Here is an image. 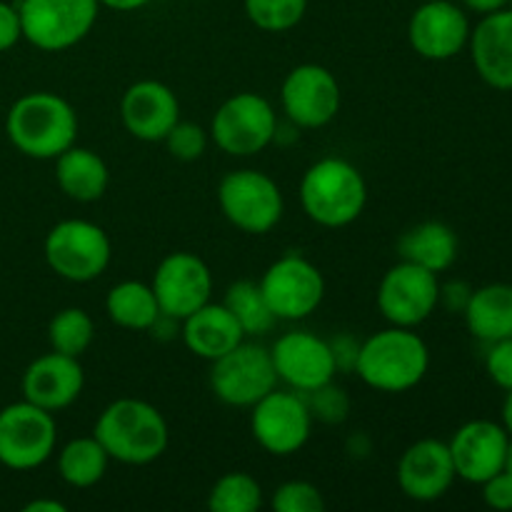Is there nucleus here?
<instances>
[{
  "label": "nucleus",
  "instance_id": "nucleus-1",
  "mask_svg": "<svg viewBox=\"0 0 512 512\" xmlns=\"http://www.w3.org/2000/svg\"><path fill=\"white\" fill-rule=\"evenodd\" d=\"M10 143L33 160H55L75 145L78 113L60 95L35 90L15 100L5 118Z\"/></svg>",
  "mask_w": 512,
  "mask_h": 512
},
{
  "label": "nucleus",
  "instance_id": "nucleus-2",
  "mask_svg": "<svg viewBox=\"0 0 512 512\" xmlns=\"http://www.w3.org/2000/svg\"><path fill=\"white\" fill-rule=\"evenodd\" d=\"M430 368V350L413 328H385L360 343L355 373L380 393H405L423 383Z\"/></svg>",
  "mask_w": 512,
  "mask_h": 512
},
{
  "label": "nucleus",
  "instance_id": "nucleus-3",
  "mask_svg": "<svg viewBox=\"0 0 512 512\" xmlns=\"http://www.w3.org/2000/svg\"><path fill=\"white\" fill-rule=\"evenodd\" d=\"M93 435L110 460L123 465H150L168 450V423L155 405L120 398L100 413Z\"/></svg>",
  "mask_w": 512,
  "mask_h": 512
},
{
  "label": "nucleus",
  "instance_id": "nucleus-4",
  "mask_svg": "<svg viewBox=\"0 0 512 512\" xmlns=\"http://www.w3.org/2000/svg\"><path fill=\"white\" fill-rule=\"evenodd\" d=\"M368 203L363 173L345 158H323L300 180V205L313 223L345 228L355 223Z\"/></svg>",
  "mask_w": 512,
  "mask_h": 512
},
{
  "label": "nucleus",
  "instance_id": "nucleus-5",
  "mask_svg": "<svg viewBox=\"0 0 512 512\" xmlns=\"http://www.w3.org/2000/svg\"><path fill=\"white\" fill-rule=\"evenodd\" d=\"M45 263L58 278L70 283H90L108 270L113 243L100 225L90 220H63L45 235Z\"/></svg>",
  "mask_w": 512,
  "mask_h": 512
},
{
  "label": "nucleus",
  "instance_id": "nucleus-6",
  "mask_svg": "<svg viewBox=\"0 0 512 512\" xmlns=\"http://www.w3.org/2000/svg\"><path fill=\"white\" fill-rule=\"evenodd\" d=\"M98 0H20L23 38L45 53H60L88 38L98 20Z\"/></svg>",
  "mask_w": 512,
  "mask_h": 512
},
{
  "label": "nucleus",
  "instance_id": "nucleus-7",
  "mask_svg": "<svg viewBox=\"0 0 512 512\" xmlns=\"http://www.w3.org/2000/svg\"><path fill=\"white\" fill-rule=\"evenodd\" d=\"M218 203L225 218L250 235L270 233L285 210L283 193L270 175L260 170H233L218 185Z\"/></svg>",
  "mask_w": 512,
  "mask_h": 512
},
{
  "label": "nucleus",
  "instance_id": "nucleus-8",
  "mask_svg": "<svg viewBox=\"0 0 512 512\" xmlns=\"http://www.w3.org/2000/svg\"><path fill=\"white\" fill-rule=\"evenodd\" d=\"M210 135L223 153L233 158H250L273 143L278 135V118L263 95L238 93L225 100L213 115Z\"/></svg>",
  "mask_w": 512,
  "mask_h": 512
},
{
  "label": "nucleus",
  "instance_id": "nucleus-9",
  "mask_svg": "<svg viewBox=\"0 0 512 512\" xmlns=\"http://www.w3.org/2000/svg\"><path fill=\"white\" fill-rule=\"evenodd\" d=\"M58 443L53 413L20 400L0 410V463L10 470H35L48 463Z\"/></svg>",
  "mask_w": 512,
  "mask_h": 512
},
{
  "label": "nucleus",
  "instance_id": "nucleus-10",
  "mask_svg": "<svg viewBox=\"0 0 512 512\" xmlns=\"http://www.w3.org/2000/svg\"><path fill=\"white\" fill-rule=\"evenodd\" d=\"M278 385L270 350L255 343L235 345L223 358L213 360L210 388L215 398L233 408H253Z\"/></svg>",
  "mask_w": 512,
  "mask_h": 512
},
{
  "label": "nucleus",
  "instance_id": "nucleus-11",
  "mask_svg": "<svg viewBox=\"0 0 512 512\" xmlns=\"http://www.w3.org/2000/svg\"><path fill=\"white\" fill-rule=\"evenodd\" d=\"M253 438L265 453L275 458H288L305 448L313 430V415L303 393H283L275 388L253 405L250 415Z\"/></svg>",
  "mask_w": 512,
  "mask_h": 512
},
{
  "label": "nucleus",
  "instance_id": "nucleus-12",
  "mask_svg": "<svg viewBox=\"0 0 512 512\" xmlns=\"http://www.w3.org/2000/svg\"><path fill=\"white\" fill-rule=\"evenodd\" d=\"M258 285L278 320L308 318L325 298L323 273L318 265L298 253H288L275 260Z\"/></svg>",
  "mask_w": 512,
  "mask_h": 512
},
{
  "label": "nucleus",
  "instance_id": "nucleus-13",
  "mask_svg": "<svg viewBox=\"0 0 512 512\" xmlns=\"http://www.w3.org/2000/svg\"><path fill=\"white\" fill-rule=\"evenodd\" d=\"M440 305L438 273L405 263L388 270L378 288V310L390 325L418 328Z\"/></svg>",
  "mask_w": 512,
  "mask_h": 512
},
{
  "label": "nucleus",
  "instance_id": "nucleus-14",
  "mask_svg": "<svg viewBox=\"0 0 512 512\" xmlns=\"http://www.w3.org/2000/svg\"><path fill=\"white\" fill-rule=\"evenodd\" d=\"M340 83L328 68L303 63L290 70L280 88V103L295 128H325L340 113Z\"/></svg>",
  "mask_w": 512,
  "mask_h": 512
},
{
  "label": "nucleus",
  "instance_id": "nucleus-15",
  "mask_svg": "<svg viewBox=\"0 0 512 512\" xmlns=\"http://www.w3.org/2000/svg\"><path fill=\"white\" fill-rule=\"evenodd\" d=\"M150 288L165 318L185 320L190 313L210 303L213 275L198 255L180 250L160 260Z\"/></svg>",
  "mask_w": 512,
  "mask_h": 512
},
{
  "label": "nucleus",
  "instance_id": "nucleus-16",
  "mask_svg": "<svg viewBox=\"0 0 512 512\" xmlns=\"http://www.w3.org/2000/svg\"><path fill=\"white\" fill-rule=\"evenodd\" d=\"M278 380L298 393H313L315 388L333 383L338 365L328 340L318 338L308 330H293L275 340L270 348Z\"/></svg>",
  "mask_w": 512,
  "mask_h": 512
},
{
  "label": "nucleus",
  "instance_id": "nucleus-17",
  "mask_svg": "<svg viewBox=\"0 0 512 512\" xmlns=\"http://www.w3.org/2000/svg\"><path fill=\"white\" fill-rule=\"evenodd\" d=\"M408 40L425 60H450L470 40V20L450 0H425L408 23Z\"/></svg>",
  "mask_w": 512,
  "mask_h": 512
},
{
  "label": "nucleus",
  "instance_id": "nucleus-18",
  "mask_svg": "<svg viewBox=\"0 0 512 512\" xmlns=\"http://www.w3.org/2000/svg\"><path fill=\"white\" fill-rule=\"evenodd\" d=\"M508 445L510 433L505 425L493 420H470L455 430L453 440L448 443L455 475L473 485H483L505 468Z\"/></svg>",
  "mask_w": 512,
  "mask_h": 512
},
{
  "label": "nucleus",
  "instance_id": "nucleus-19",
  "mask_svg": "<svg viewBox=\"0 0 512 512\" xmlns=\"http://www.w3.org/2000/svg\"><path fill=\"white\" fill-rule=\"evenodd\" d=\"M120 120L133 138L163 143L180 120L178 95L160 80H138L123 93Z\"/></svg>",
  "mask_w": 512,
  "mask_h": 512
},
{
  "label": "nucleus",
  "instance_id": "nucleus-20",
  "mask_svg": "<svg viewBox=\"0 0 512 512\" xmlns=\"http://www.w3.org/2000/svg\"><path fill=\"white\" fill-rule=\"evenodd\" d=\"M455 465L448 443L423 438L410 445L398 463L400 490L418 503H435L455 483Z\"/></svg>",
  "mask_w": 512,
  "mask_h": 512
},
{
  "label": "nucleus",
  "instance_id": "nucleus-21",
  "mask_svg": "<svg viewBox=\"0 0 512 512\" xmlns=\"http://www.w3.org/2000/svg\"><path fill=\"white\" fill-rule=\"evenodd\" d=\"M85 385L83 365L78 358H70L63 353H45L35 358L23 373V400L58 413L73 405L80 398Z\"/></svg>",
  "mask_w": 512,
  "mask_h": 512
},
{
  "label": "nucleus",
  "instance_id": "nucleus-22",
  "mask_svg": "<svg viewBox=\"0 0 512 512\" xmlns=\"http://www.w3.org/2000/svg\"><path fill=\"white\" fill-rule=\"evenodd\" d=\"M468 43L480 78L495 90H512V8L485 13Z\"/></svg>",
  "mask_w": 512,
  "mask_h": 512
},
{
  "label": "nucleus",
  "instance_id": "nucleus-23",
  "mask_svg": "<svg viewBox=\"0 0 512 512\" xmlns=\"http://www.w3.org/2000/svg\"><path fill=\"white\" fill-rule=\"evenodd\" d=\"M245 340V330L223 303H205L183 320V343L203 360H218Z\"/></svg>",
  "mask_w": 512,
  "mask_h": 512
},
{
  "label": "nucleus",
  "instance_id": "nucleus-24",
  "mask_svg": "<svg viewBox=\"0 0 512 512\" xmlns=\"http://www.w3.org/2000/svg\"><path fill=\"white\" fill-rule=\"evenodd\" d=\"M55 180L58 188L78 203H95L105 195L110 173L105 160L95 150L70 145L55 158Z\"/></svg>",
  "mask_w": 512,
  "mask_h": 512
},
{
  "label": "nucleus",
  "instance_id": "nucleus-25",
  "mask_svg": "<svg viewBox=\"0 0 512 512\" xmlns=\"http://www.w3.org/2000/svg\"><path fill=\"white\" fill-rule=\"evenodd\" d=\"M398 253L405 263L420 265L430 273H443L458 258V235L450 225L428 220L403 233L398 240Z\"/></svg>",
  "mask_w": 512,
  "mask_h": 512
},
{
  "label": "nucleus",
  "instance_id": "nucleus-26",
  "mask_svg": "<svg viewBox=\"0 0 512 512\" xmlns=\"http://www.w3.org/2000/svg\"><path fill=\"white\" fill-rule=\"evenodd\" d=\"M463 315L470 333L483 343L512 338V285L493 283L473 290Z\"/></svg>",
  "mask_w": 512,
  "mask_h": 512
},
{
  "label": "nucleus",
  "instance_id": "nucleus-27",
  "mask_svg": "<svg viewBox=\"0 0 512 512\" xmlns=\"http://www.w3.org/2000/svg\"><path fill=\"white\" fill-rule=\"evenodd\" d=\"M105 313L125 330H150L163 315L153 288L140 280H123L113 285L105 298Z\"/></svg>",
  "mask_w": 512,
  "mask_h": 512
},
{
  "label": "nucleus",
  "instance_id": "nucleus-28",
  "mask_svg": "<svg viewBox=\"0 0 512 512\" xmlns=\"http://www.w3.org/2000/svg\"><path fill=\"white\" fill-rule=\"evenodd\" d=\"M110 455L100 445L95 435L75 438L60 450L58 455V473L70 488H93L108 473Z\"/></svg>",
  "mask_w": 512,
  "mask_h": 512
},
{
  "label": "nucleus",
  "instance_id": "nucleus-29",
  "mask_svg": "<svg viewBox=\"0 0 512 512\" xmlns=\"http://www.w3.org/2000/svg\"><path fill=\"white\" fill-rule=\"evenodd\" d=\"M223 305L235 315L245 335H265L278 323L268 300H265L263 290L253 280H238V283L230 285Z\"/></svg>",
  "mask_w": 512,
  "mask_h": 512
},
{
  "label": "nucleus",
  "instance_id": "nucleus-30",
  "mask_svg": "<svg viewBox=\"0 0 512 512\" xmlns=\"http://www.w3.org/2000/svg\"><path fill=\"white\" fill-rule=\"evenodd\" d=\"M95 323L83 308H65L50 320L48 340L55 353L80 358L93 345Z\"/></svg>",
  "mask_w": 512,
  "mask_h": 512
},
{
  "label": "nucleus",
  "instance_id": "nucleus-31",
  "mask_svg": "<svg viewBox=\"0 0 512 512\" xmlns=\"http://www.w3.org/2000/svg\"><path fill=\"white\" fill-rule=\"evenodd\" d=\"M208 508L213 512H255L263 508V488L248 473H228L210 488Z\"/></svg>",
  "mask_w": 512,
  "mask_h": 512
},
{
  "label": "nucleus",
  "instance_id": "nucleus-32",
  "mask_svg": "<svg viewBox=\"0 0 512 512\" xmlns=\"http://www.w3.org/2000/svg\"><path fill=\"white\" fill-rule=\"evenodd\" d=\"M245 15L265 33H285L305 18L308 0H243Z\"/></svg>",
  "mask_w": 512,
  "mask_h": 512
},
{
  "label": "nucleus",
  "instance_id": "nucleus-33",
  "mask_svg": "<svg viewBox=\"0 0 512 512\" xmlns=\"http://www.w3.org/2000/svg\"><path fill=\"white\" fill-rule=\"evenodd\" d=\"M275 512H323L325 498L318 485L308 480H288L273 495Z\"/></svg>",
  "mask_w": 512,
  "mask_h": 512
},
{
  "label": "nucleus",
  "instance_id": "nucleus-34",
  "mask_svg": "<svg viewBox=\"0 0 512 512\" xmlns=\"http://www.w3.org/2000/svg\"><path fill=\"white\" fill-rule=\"evenodd\" d=\"M305 403H308L313 420H323L328 425H338L348 418L350 413V398L343 388H335L333 383L315 388L313 393H305Z\"/></svg>",
  "mask_w": 512,
  "mask_h": 512
},
{
  "label": "nucleus",
  "instance_id": "nucleus-35",
  "mask_svg": "<svg viewBox=\"0 0 512 512\" xmlns=\"http://www.w3.org/2000/svg\"><path fill=\"white\" fill-rule=\"evenodd\" d=\"M163 143L168 145V150L173 158L183 160V163H193V160L203 158L205 148H208V133H205L200 125L183 123V120H178V123H175V128L165 135Z\"/></svg>",
  "mask_w": 512,
  "mask_h": 512
},
{
  "label": "nucleus",
  "instance_id": "nucleus-36",
  "mask_svg": "<svg viewBox=\"0 0 512 512\" xmlns=\"http://www.w3.org/2000/svg\"><path fill=\"white\" fill-rule=\"evenodd\" d=\"M485 370L498 388L512 390V338L490 343L485 355Z\"/></svg>",
  "mask_w": 512,
  "mask_h": 512
},
{
  "label": "nucleus",
  "instance_id": "nucleus-37",
  "mask_svg": "<svg viewBox=\"0 0 512 512\" xmlns=\"http://www.w3.org/2000/svg\"><path fill=\"white\" fill-rule=\"evenodd\" d=\"M483 500L493 510H512V478L505 470L485 480Z\"/></svg>",
  "mask_w": 512,
  "mask_h": 512
},
{
  "label": "nucleus",
  "instance_id": "nucleus-38",
  "mask_svg": "<svg viewBox=\"0 0 512 512\" xmlns=\"http://www.w3.org/2000/svg\"><path fill=\"white\" fill-rule=\"evenodd\" d=\"M20 38H23V28H20L18 8L0 0V53L13 48Z\"/></svg>",
  "mask_w": 512,
  "mask_h": 512
},
{
  "label": "nucleus",
  "instance_id": "nucleus-39",
  "mask_svg": "<svg viewBox=\"0 0 512 512\" xmlns=\"http://www.w3.org/2000/svg\"><path fill=\"white\" fill-rule=\"evenodd\" d=\"M330 348H333L335 365H338V370H355V360H358L360 345L355 343L353 338H348V335H340V338L330 340Z\"/></svg>",
  "mask_w": 512,
  "mask_h": 512
},
{
  "label": "nucleus",
  "instance_id": "nucleus-40",
  "mask_svg": "<svg viewBox=\"0 0 512 512\" xmlns=\"http://www.w3.org/2000/svg\"><path fill=\"white\" fill-rule=\"evenodd\" d=\"M470 295H473V290H470L465 283H460V280L448 283L445 288L440 285V303H443L448 310H455V313H463Z\"/></svg>",
  "mask_w": 512,
  "mask_h": 512
},
{
  "label": "nucleus",
  "instance_id": "nucleus-41",
  "mask_svg": "<svg viewBox=\"0 0 512 512\" xmlns=\"http://www.w3.org/2000/svg\"><path fill=\"white\" fill-rule=\"evenodd\" d=\"M98 3L110 10H118V13H130V10L145 8V5L153 3V0H98Z\"/></svg>",
  "mask_w": 512,
  "mask_h": 512
},
{
  "label": "nucleus",
  "instance_id": "nucleus-42",
  "mask_svg": "<svg viewBox=\"0 0 512 512\" xmlns=\"http://www.w3.org/2000/svg\"><path fill=\"white\" fill-rule=\"evenodd\" d=\"M465 5H468L470 10H475V13H495V10L500 8H508L510 0H463Z\"/></svg>",
  "mask_w": 512,
  "mask_h": 512
},
{
  "label": "nucleus",
  "instance_id": "nucleus-43",
  "mask_svg": "<svg viewBox=\"0 0 512 512\" xmlns=\"http://www.w3.org/2000/svg\"><path fill=\"white\" fill-rule=\"evenodd\" d=\"M25 512H65V505L58 500H33L23 508Z\"/></svg>",
  "mask_w": 512,
  "mask_h": 512
},
{
  "label": "nucleus",
  "instance_id": "nucleus-44",
  "mask_svg": "<svg viewBox=\"0 0 512 512\" xmlns=\"http://www.w3.org/2000/svg\"><path fill=\"white\" fill-rule=\"evenodd\" d=\"M503 425L512 438V390H508V398H505V405H503Z\"/></svg>",
  "mask_w": 512,
  "mask_h": 512
},
{
  "label": "nucleus",
  "instance_id": "nucleus-45",
  "mask_svg": "<svg viewBox=\"0 0 512 512\" xmlns=\"http://www.w3.org/2000/svg\"><path fill=\"white\" fill-rule=\"evenodd\" d=\"M505 473L512 478V438H510V445H508V455H505Z\"/></svg>",
  "mask_w": 512,
  "mask_h": 512
},
{
  "label": "nucleus",
  "instance_id": "nucleus-46",
  "mask_svg": "<svg viewBox=\"0 0 512 512\" xmlns=\"http://www.w3.org/2000/svg\"><path fill=\"white\" fill-rule=\"evenodd\" d=\"M510 8H512V0H510Z\"/></svg>",
  "mask_w": 512,
  "mask_h": 512
}]
</instances>
